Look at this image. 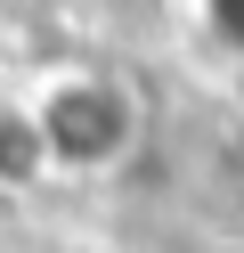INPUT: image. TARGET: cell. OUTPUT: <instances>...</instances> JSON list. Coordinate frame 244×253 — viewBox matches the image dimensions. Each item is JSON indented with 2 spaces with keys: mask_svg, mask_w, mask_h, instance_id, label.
<instances>
[{
  "mask_svg": "<svg viewBox=\"0 0 244 253\" xmlns=\"http://www.w3.org/2000/svg\"><path fill=\"white\" fill-rule=\"evenodd\" d=\"M204 253H244V245H204Z\"/></svg>",
  "mask_w": 244,
  "mask_h": 253,
  "instance_id": "obj_4",
  "label": "cell"
},
{
  "mask_svg": "<svg viewBox=\"0 0 244 253\" xmlns=\"http://www.w3.org/2000/svg\"><path fill=\"white\" fill-rule=\"evenodd\" d=\"M41 115V139H49V164L57 171H114L130 147H139L146 115L114 74H57V82L33 98Z\"/></svg>",
  "mask_w": 244,
  "mask_h": 253,
  "instance_id": "obj_1",
  "label": "cell"
},
{
  "mask_svg": "<svg viewBox=\"0 0 244 253\" xmlns=\"http://www.w3.org/2000/svg\"><path fill=\"white\" fill-rule=\"evenodd\" d=\"M204 17H211V33L228 49H244V0H204Z\"/></svg>",
  "mask_w": 244,
  "mask_h": 253,
  "instance_id": "obj_3",
  "label": "cell"
},
{
  "mask_svg": "<svg viewBox=\"0 0 244 253\" xmlns=\"http://www.w3.org/2000/svg\"><path fill=\"white\" fill-rule=\"evenodd\" d=\"M49 139H41V115L33 98H0V196H25V188L49 180Z\"/></svg>",
  "mask_w": 244,
  "mask_h": 253,
  "instance_id": "obj_2",
  "label": "cell"
}]
</instances>
